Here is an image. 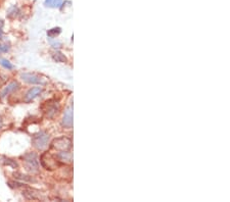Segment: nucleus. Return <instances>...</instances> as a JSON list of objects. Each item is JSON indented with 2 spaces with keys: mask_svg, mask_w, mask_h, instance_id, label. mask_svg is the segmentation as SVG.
I'll return each mask as SVG.
<instances>
[{
  "mask_svg": "<svg viewBox=\"0 0 230 202\" xmlns=\"http://www.w3.org/2000/svg\"><path fill=\"white\" fill-rule=\"evenodd\" d=\"M25 163L26 169L30 173H38L39 170V161H38V156L34 152H28L22 157Z\"/></svg>",
  "mask_w": 230,
  "mask_h": 202,
  "instance_id": "nucleus-1",
  "label": "nucleus"
},
{
  "mask_svg": "<svg viewBox=\"0 0 230 202\" xmlns=\"http://www.w3.org/2000/svg\"><path fill=\"white\" fill-rule=\"evenodd\" d=\"M71 147H72V141H71V139H69L67 137H60V138L54 139L50 145V148L52 150H55L58 152L68 151Z\"/></svg>",
  "mask_w": 230,
  "mask_h": 202,
  "instance_id": "nucleus-2",
  "label": "nucleus"
},
{
  "mask_svg": "<svg viewBox=\"0 0 230 202\" xmlns=\"http://www.w3.org/2000/svg\"><path fill=\"white\" fill-rule=\"evenodd\" d=\"M48 140H49V136L45 132H39V133L35 134L32 138V143L35 148H37L38 150H42L48 144Z\"/></svg>",
  "mask_w": 230,
  "mask_h": 202,
  "instance_id": "nucleus-3",
  "label": "nucleus"
},
{
  "mask_svg": "<svg viewBox=\"0 0 230 202\" xmlns=\"http://www.w3.org/2000/svg\"><path fill=\"white\" fill-rule=\"evenodd\" d=\"M41 109L47 117H53L60 109V105H58L57 101L50 99L43 103V105L41 106Z\"/></svg>",
  "mask_w": 230,
  "mask_h": 202,
  "instance_id": "nucleus-4",
  "label": "nucleus"
},
{
  "mask_svg": "<svg viewBox=\"0 0 230 202\" xmlns=\"http://www.w3.org/2000/svg\"><path fill=\"white\" fill-rule=\"evenodd\" d=\"M40 162L45 169H54L57 168L58 165V160L56 157H54L53 155H51L49 152H45L41 156Z\"/></svg>",
  "mask_w": 230,
  "mask_h": 202,
  "instance_id": "nucleus-5",
  "label": "nucleus"
},
{
  "mask_svg": "<svg viewBox=\"0 0 230 202\" xmlns=\"http://www.w3.org/2000/svg\"><path fill=\"white\" fill-rule=\"evenodd\" d=\"M62 125L65 128H72L73 126V106H70L65 109L62 116Z\"/></svg>",
  "mask_w": 230,
  "mask_h": 202,
  "instance_id": "nucleus-6",
  "label": "nucleus"
},
{
  "mask_svg": "<svg viewBox=\"0 0 230 202\" xmlns=\"http://www.w3.org/2000/svg\"><path fill=\"white\" fill-rule=\"evenodd\" d=\"M41 91H42V89H41V87H34V88L30 89L29 91L27 92V94L25 95V98H24V100H25V102H31L33 99H35L36 97L39 95V94L41 93Z\"/></svg>",
  "mask_w": 230,
  "mask_h": 202,
  "instance_id": "nucleus-7",
  "label": "nucleus"
},
{
  "mask_svg": "<svg viewBox=\"0 0 230 202\" xmlns=\"http://www.w3.org/2000/svg\"><path fill=\"white\" fill-rule=\"evenodd\" d=\"M20 78L23 79V81L29 83V84H42L43 83L40 77L32 74H23Z\"/></svg>",
  "mask_w": 230,
  "mask_h": 202,
  "instance_id": "nucleus-8",
  "label": "nucleus"
},
{
  "mask_svg": "<svg viewBox=\"0 0 230 202\" xmlns=\"http://www.w3.org/2000/svg\"><path fill=\"white\" fill-rule=\"evenodd\" d=\"M58 161H61L62 163H71L73 161V156L69 151H61L56 155Z\"/></svg>",
  "mask_w": 230,
  "mask_h": 202,
  "instance_id": "nucleus-9",
  "label": "nucleus"
},
{
  "mask_svg": "<svg viewBox=\"0 0 230 202\" xmlns=\"http://www.w3.org/2000/svg\"><path fill=\"white\" fill-rule=\"evenodd\" d=\"M17 89H19V84H17V82L9 83V84L4 88V90L1 92V98H4V97L7 96L9 93L16 91V90H17Z\"/></svg>",
  "mask_w": 230,
  "mask_h": 202,
  "instance_id": "nucleus-10",
  "label": "nucleus"
},
{
  "mask_svg": "<svg viewBox=\"0 0 230 202\" xmlns=\"http://www.w3.org/2000/svg\"><path fill=\"white\" fill-rule=\"evenodd\" d=\"M62 4V0H45V5L48 7L56 8Z\"/></svg>",
  "mask_w": 230,
  "mask_h": 202,
  "instance_id": "nucleus-11",
  "label": "nucleus"
},
{
  "mask_svg": "<svg viewBox=\"0 0 230 202\" xmlns=\"http://www.w3.org/2000/svg\"><path fill=\"white\" fill-rule=\"evenodd\" d=\"M52 58H53L56 62H65L67 61V58H65V55H62L61 52H55V53H53L52 54Z\"/></svg>",
  "mask_w": 230,
  "mask_h": 202,
  "instance_id": "nucleus-12",
  "label": "nucleus"
},
{
  "mask_svg": "<svg viewBox=\"0 0 230 202\" xmlns=\"http://www.w3.org/2000/svg\"><path fill=\"white\" fill-rule=\"evenodd\" d=\"M2 159H3L2 161H3V163H4L5 165H9V166H11V168H13V169L17 168V163L15 161V160H12L10 158H6V157H3Z\"/></svg>",
  "mask_w": 230,
  "mask_h": 202,
  "instance_id": "nucleus-13",
  "label": "nucleus"
},
{
  "mask_svg": "<svg viewBox=\"0 0 230 202\" xmlns=\"http://www.w3.org/2000/svg\"><path fill=\"white\" fill-rule=\"evenodd\" d=\"M17 13H19V8H17L16 5L11 6L7 11V16L8 17H16L17 15Z\"/></svg>",
  "mask_w": 230,
  "mask_h": 202,
  "instance_id": "nucleus-14",
  "label": "nucleus"
},
{
  "mask_svg": "<svg viewBox=\"0 0 230 202\" xmlns=\"http://www.w3.org/2000/svg\"><path fill=\"white\" fill-rule=\"evenodd\" d=\"M0 64H1L3 68H5L7 69H13V68H15V65L11 64V62H9L7 59H1V60H0Z\"/></svg>",
  "mask_w": 230,
  "mask_h": 202,
  "instance_id": "nucleus-15",
  "label": "nucleus"
},
{
  "mask_svg": "<svg viewBox=\"0 0 230 202\" xmlns=\"http://www.w3.org/2000/svg\"><path fill=\"white\" fill-rule=\"evenodd\" d=\"M61 28H54V29H51V30H49L47 32V35L49 36L50 38H54V37H56L58 34L61 33Z\"/></svg>",
  "mask_w": 230,
  "mask_h": 202,
  "instance_id": "nucleus-16",
  "label": "nucleus"
},
{
  "mask_svg": "<svg viewBox=\"0 0 230 202\" xmlns=\"http://www.w3.org/2000/svg\"><path fill=\"white\" fill-rule=\"evenodd\" d=\"M15 178H16V179H20V180H25V181H34L32 178L28 177V176H24L22 175V173H15Z\"/></svg>",
  "mask_w": 230,
  "mask_h": 202,
  "instance_id": "nucleus-17",
  "label": "nucleus"
},
{
  "mask_svg": "<svg viewBox=\"0 0 230 202\" xmlns=\"http://www.w3.org/2000/svg\"><path fill=\"white\" fill-rule=\"evenodd\" d=\"M8 50H9V46H8V45L0 43V53H3V52H7Z\"/></svg>",
  "mask_w": 230,
  "mask_h": 202,
  "instance_id": "nucleus-18",
  "label": "nucleus"
},
{
  "mask_svg": "<svg viewBox=\"0 0 230 202\" xmlns=\"http://www.w3.org/2000/svg\"><path fill=\"white\" fill-rule=\"evenodd\" d=\"M3 26H4V23H3V20H2L1 19H0V30L2 29Z\"/></svg>",
  "mask_w": 230,
  "mask_h": 202,
  "instance_id": "nucleus-19",
  "label": "nucleus"
},
{
  "mask_svg": "<svg viewBox=\"0 0 230 202\" xmlns=\"http://www.w3.org/2000/svg\"><path fill=\"white\" fill-rule=\"evenodd\" d=\"M2 126H3V121H2V117L0 116V130H1Z\"/></svg>",
  "mask_w": 230,
  "mask_h": 202,
  "instance_id": "nucleus-20",
  "label": "nucleus"
}]
</instances>
